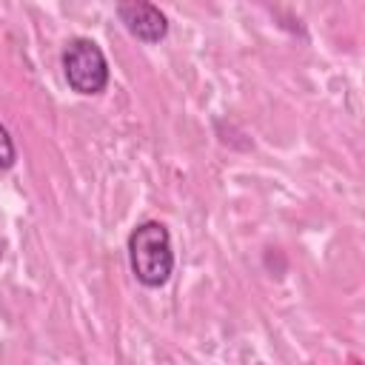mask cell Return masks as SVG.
Here are the masks:
<instances>
[{
  "instance_id": "6da1fadb",
  "label": "cell",
  "mask_w": 365,
  "mask_h": 365,
  "mask_svg": "<svg viewBox=\"0 0 365 365\" xmlns=\"http://www.w3.org/2000/svg\"><path fill=\"white\" fill-rule=\"evenodd\" d=\"M128 265L143 288H163L174 274L171 234L160 220H145L128 234Z\"/></svg>"
},
{
  "instance_id": "7a4b0ae2",
  "label": "cell",
  "mask_w": 365,
  "mask_h": 365,
  "mask_svg": "<svg viewBox=\"0 0 365 365\" xmlns=\"http://www.w3.org/2000/svg\"><path fill=\"white\" fill-rule=\"evenodd\" d=\"M63 74L71 91L83 97L103 94L108 86V60L103 48L88 37H74L63 48Z\"/></svg>"
},
{
  "instance_id": "3957f363",
  "label": "cell",
  "mask_w": 365,
  "mask_h": 365,
  "mask_svg": "<svg viewBox=\"0 0 365 365\" xmlns=\"http://www.w3.org/2000/svg\"><path fill=\"white\" fill-rule=\"evenodd\" d=\"M117 17L125 26L131 37L140 43H160L168 34V17L160 6L145 3V0H131V3H117Z\"/></svg>"
},
{
  "instance_id": "277c9868",
  "label": "cell",
  "mask_w": 365,
  "mask_h": 365,
  "mask_svg": "<svg viewBox=\"0 0 365 365\" xmlns=\"http://www.w3.org/2000/svg\"><path fill=\"white\" fill-rule=\"evenodd\" d=\"M14 163H17V148H14L6 125L0 123V171H9Z\"/></svg>"
}]
</instances>
